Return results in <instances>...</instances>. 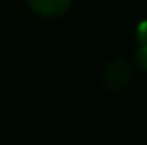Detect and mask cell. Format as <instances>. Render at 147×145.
I'll return each mask as SVG.
<instances>
[{"mask_svg": "<svg viewBox=\"0 0 147 145\" xmlns=\"http://www.w3.org/2000/svg\"><path fill=\"white\" fill-rule=\"evenodd\" d=\"M30 5L44 17H58L69 9L71 0H30Z\"/></svg>", "mask_w": 147, "mask_h": 145, "instance_id": "7a4b0ae2", "label": "cell"}, {"mask_svg": "<svg viewBox=\"0 0 147 145\" xmlns=\"http://www.w3.org/2000/svg\"><path fill=\"white\" fill-rule=\"evenodd\" d=\"M136 37H138L139 47H147V20H144V22H141L138 25Z\"/></svg>", "mask_w": 147, "mask_h": 145, "instance_id": "3957f363", "label": "cell"}, {"mask_svg": "<svg viewBox=\"0 0 147 145\" xmlns=\"http://www.w3.org/2000/svg\"><path fill=\"white\" fill-rule=\"evenodd\" d=\"M131 80V67L125 59H114L108 63L103 72V84L108 91H121Z\"/></svg>", "mask_w": 147, "mask_h": 145, "instance_id": "6da1fadb", "label": "cell"}, {"mask_svg": "<svg viewBox=\"0 0 147 145\" xmlns=\"http://www.w3.org/2000/svg\"><path fill=\"white\" fill-rule=\"evenodd\" d=\"M136 64H138L139 69L142 70H147V47H141L136 53V58H135Z\"/></svg>", "mask_w": 147, "mask_h": 145, "instance_id": "277c9868", "label": "cell"}]
</instances>
